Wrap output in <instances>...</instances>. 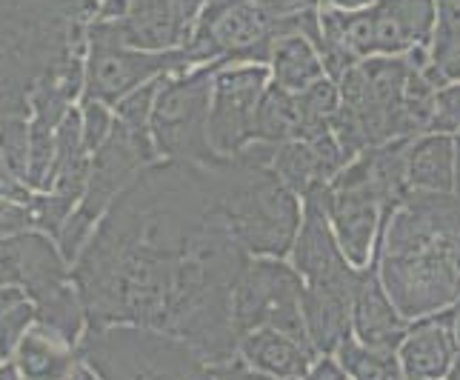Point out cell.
Returning a JSON list of instances; mask_svg holds the SVG:
<instances>
[{
  "label": "cell",
  "instance_id": "obj_1",
  "mask_svg": "<svg viewBox=\"0 0 460 380\" xmlns=\"http://www.w3.org/2000/svg\"><path fill=\"white\" fill-rule=\"evenodd\" d=\"M252 258L220 209L215 166H149L112 203L75 269L89 329L144 326L212 367L237 360L232 297Z\"/></svg>",
  "mask_w": 460,
  "mask_h": 380
},
{
  "label": "cell",
  "instance_id": "obj_2",
  "mask_svg": "<svg viewBox=\"0 0 460 380\" xmlns=\"http://www.w3.org/2000/svg\"><path fill=\"white\" fill-rule=\"evenodd\" d=\"M384 289L406 321L460 304V200L411 192L380 229L375 246Z\"/></svg>",
  "mask_w": 460,
  "mask_h": 380
},
{
  "label": "cell",
  "instance_id": "obj_3",
  "mask_svg": "<svg viewBox=\"0 0 460 380\" xmlns=\"http://www.w3.org/2000/svg\"><path fill=\"white\" fill-rule=\"evenodd\" d=\"M272 157L275 144L255 140L215 166L220 209L249 258L292 255L304 220V200L275 175Z\"/></svg>",
  "mask_w": 460,
  "mask_h": 380
},
{
  "label": "cell",
  "instance_id": "obj_4",
  "mask_svg": "<svg viewBox=\"0 0 460 380\" xmlns=\"http://www.w3.org/2000/svg\"><path fill=\"white\" fill-rule=\"evenodd\" d=\"M77 0H0V120L21 118L26 92L75 52Z\"/></svg>",
  "mask_w": 460,
  "mask_h": 380
},
{
  "label": "cell",
  "instance_id": "obj_5",
  "mask_svg": "<svg viewBox=\"0 0 460 380\" xmlns=\"http://www.w3.org/2000/svg\"><path fill=\"white\" fill-rule=\"evenodd\" d=\"M438 23V0H380L367 12L321 9V46L332 81L369 57H403L429 46Z\"/></svg>",
  "mask_w": 460,
  "mask_h": 380
},
{
  "label": "cell",
  "instance_id": "obj_6",
  "mask_svg": "<svg viewBox=\"0 0 460 380\" xmlns=\"http://www.w3.org/2000/svg\"><path fill=\"white\" fill-rule=\"evenodd\" d=\"M283 35H306L321 46V9H312L295 18H280L261 0H212L192 29V38L183 52L192 66L206 63H266L272 46Z\"/></svg>",
  "mask_w": 460,
  "mask_h": 380
},
{
  "label": "cell",
  "instance_id": "obj_7",
  "mask_svg": "<svg viewBox=\"0 0 460 380\" xmlns=\"http://www.w3.org/2000/svg\"><path fill=\"white\" fill-rule=\"evenodd\" d=\"M81 358L101 380H215L217 375V367L186 340L144 326L89 329Z\"/></svg>",
  "mask_w": 460,
  "mask_h": 380
},
{
  "label": "cell",
  "instance_id": "obj_8",
  "mask_svg": "<svg viewBox=\"0 0 460 380\" xmlns=\"http://www.w3.org/2000/svg\"><path fill=\"white\" fill-rule=\"evenodd\" d=\"M224 63H206L192 72L164 77L161 92L152 109L149 132L157 155L166 161L195 163V166H220V157L209 140V109L215 75Z\"/></svg>",
  "mask_w": 460,
  "mask_h": 380
},
{
  "label": "cell",
  "instance_id": "obj_9",
  "mask_svg": "<svg viewBox=\"0 0 460 380\" xmlns=\"http://www.w3.org/2000/svg\"><path fill=\"white\" fill-rule=\"evenodd\" d=\"M155 157H157V149H155L149 129H132V126H126L123 120L112 123V132H109V137L92 157L89 183H86L81 209H77L58 232L63 258L72 261L77 252H81L101 212L109 203H115L149 166H155Z\"/></svg>",
  "mask_w": 460,
  "mask_h": 380
},
{
  "label": "cell",
  "instance_id": "obj_10",
  "mask_svg": "<svg viewBox=\"0 0 460 380\" xmlns=\"http://www.w3.org/2000/svg\"><path fill=\"white\" fill-rule=\"evenodd\" d=\"M304 292L306 283L295 266L283 263L280 258H252L232 297L237 335L243 338L258 329H278L300 343H309Z\"/></svg>",
  "mask_w": 460,
  "mask_h": 380
},
{
  "label": "cell",
  "instance_id": "obj_11",
  "mask_svg": "<svg viewBox=\"0 0 460 380\" xmlns=\"http://www.w3.org/2000/svg\"><path fill=\"white\" fill-rule=\"evenodd\" d=\"M92 55L86 72V101L118 106L126 94L161 77L186 72L192 60L183 49L178 52H140L123 38L118 21H101L89 31Z\"/></svg>",
  "mask_w": 460,
  "mask_h": 380
},
{
  "label": "cell",
  "instance_id": "obj_12",
  "mask_svg": "<svg viewBox=\"0 0 460 380\" xmlns=\"http://www.w3.org/2000/svg\"><path fill=\"white\" fill-rule=\"evenodd\" d=\"M323 209L335 241L355 269H367L375 255V241L384 229V203L369 178L367 152L358 155L341 175L323 189Z\"/></svg>",
  "mask_w": 460,
  "mask_h": 380
},
{
  "label": "cell",
  "instance_id": "obj_13",
  "mask_svg": "<svg viewBox=\"0 0 460 380\" xmlns=\"http://www.w3.org/2000/svg\"><path fill=\"white\" fill-rule=\"evenodd\" d=\"M272 72L266 63L220 66L212 86L209 140L220 157H234L258 140V106Z\"/></svg>",
  "mask_w": 460,
  "mask_h": 380
},
{
  "label": "cell",
  "instance_id": "obj_14",
  "mask_svg": "<svg viewBox=\"0 0 460 380\" xmlns=\"http://www.w3.org/2000/svg\"><path fill=\"white\" fill-rule=\"evenodd\" d=\"M321 195L323 192L304 200V220H300V232L292 246V266L304 278L309 292L355 300L360 269L349 263L338 246Z\"/></svg>",
  "mask_w": 460,
  "mask_h": 380
},
{
  "label": "cell",
  "instance_id": "obj_15",
  "mask_svg": "<svg viewBox=\"0 0 460 380\" xmlns=\"http://www.w3.org/2000/svg\"><path fill=\"white\" fill-rule=\"evenodd\" d=\"M21 283L35 297L43 326L72 346L84 326V304L66 287V269L49 241L38 234L21 237Z\"/></svg>",
  "mask_w": 460,
  "mask_h": 380
},
{
  "label": "cell",
  "instance_id": "obj_16",
  "mask_svg": "<svg viewBox=\"0 0 460 380\" xmlns=\"http://www.w3.org/2000/svg\"><path fill=\"white\" fill-rule=\"evenodd\" d=\"M352 161L355 157L329 132L314 140H289V144L275 146L272 169L300 200H306L317 192H323V189H329L332 181H335Z\"/></svg>",
  "mask_w": 460,
  "mask_h": 380
},
{
  "label": "cell",
  "instance_id": "obj_17",
  "mask_svg": "<svg viewBox=\"0 0 460 380\" xmlns=\"http://www.w3.org/2000/svg\"><path fill=\"white\" fill-rule=\"evenodd\" d=\"M411 329V321L394 309L392 297L384 289V280L377 272V261L367 269H360L358 289L352 300V331L355 338L369 346V349H384V352H398L401 343L406 340Z\"/></svg>",
  "mask_w": 460,
  "mask_h": 380
},
{
  "label": "cell",
  "instance_id": "obj_18",
  "mask_svg": "<svg viewBox=\"0 0 460 380\" xmlns=\"http://www.w3.org/2000/svg\"><path fill=\"white\" fill-rule=\"evenodd\" d=\"M118 23L126 43L140 52H178L195 29L178 0H126V14Z\"/></svg>",
  "mask_w": 460,
  "mask_h": 380
},
{
  "label": "cell",
  "instance_id": "obj_19",
  "mask_svg": "<svg viewBox=\"0 0 460 380\" xmlns=\"http://www.w3.org/2000/svg\"><path fill=\"white\" fill-rule=\"evenodd\" d=\"M398 358L406 380H447L457 360L452 309L411 323Z\"/></svg>",
  "mask_w": 460,
  "mask_h": 380
},
{
  "label": "cell",
  "instance_id": "obj_20",
  "mask_svg": "<svg viewBox=\"0 0 460 380\" xmlns=\"http://www.w3.org/2000/svg\"><path fill=\"white\" fill-rule=\"evenodd\" d=\"M321 358L309 343H300L278 329H258L241 338L237 360L275 380H300L306 377L314 360Z\"/></svg>",
  "mask_w": 460,
  "mask_h": 380
},
{
  "label": "cell",
  "instance_id": "obj_21",
  "mask_svg": "<svg viewBox=\"0 0 460 380\" xmlns=\"http://www.w3.org/2000/svg\"><path fill=\"white\" fill-rule=\"evenodd\" d=\"M457 137L420 135L411 137L406 152V181L411 192L455 195Z\"/></svg>",
  "mask_w": 460,
  "mask_h": 380
},
{
  "label": "cell",
  "instance_id": "obj_22",
  "mask_svg": "<svg viewBox=\"0 0 460 380\" xmlns=\"http://www.w3.org/2000/svg\"><path fill=\"white\" fill-rule=\"evenodd\" d=\"M269 72H272L275 86L295 94L329 77L321 52H317V46L306 35L278 38L272 46V55H269Z\"/></svg>",
  "mask_w": 460,
  "mask_h": 380
},
{
  "label": "cell",
  "instance_id": "obj_23",
  "mask_svg": "<svg viewBox=\"0 0 460 380\" xmlns=\"http://www.w3.org/2000/svg\"><path fill=\"white\" fill-rule=\"evenodd\" d=\"M258 140L263 144H289L304 140V112H300L297 94L269 84L258 106Z\"/></svg>",
  "mask_w": 460,
  "mask_h": 380
},
{
  "label": "cell",
  "instance_id": "obj_24",
  "mask_svg": "<svg viewBox=\"0 0 460 380\" xmlns=\"http://www.w3.org/2000/svg\"><path fill=\"white\" fill-rule=\"evenodd\" d=\"M335 360L352 380H406L398 352L369 349L355 335L341 343Z\"/></svg>",
  "mask_w": 460,
  "mask_h": 380
},
{
  "label": "cell",
  "instance_id": "obj_25",
  "mask_svg": "<svg viewBox=\"0 0 460 380\" xmlns=\"http://www.w3.org/2000/svg\"><path fill=\"white\" fill-rule=\"evenodd\" d=\"M429 60L443 84H460V9H438Z\"/></svg>",
  "mask_w": 460,
  "mask_h": 380
},
{
  "label": "cell",
  "instance_id": "obj_26",
  "mask_svg": "<svg viewBox=\"0 0 460 380\" xmlns=\"http://www.w3.org/2000/svg\"><path fill=\"white\" fill-rule=\"evenodd\" d=\"M297 103L304 112V140L323 137L332 132V120L341 109V89L332 77H323L309 89L297 92Z\"/></svg>",
  "mask_w": 460,
  "mask_h": 380
},
{
  "label": "cell",
  "instance_id": "obj_27",
  "mask_svg": "<svg viewBox=\"0 0 460 380\" xmlns=\"http://www.w3.org/2000/svg\"><path fill=\"white\" fill-rule=\"evenodd\" d=\"M460 132V84H447L438 89L435 112L426 135H457Z\"/></svg>",
  "mask_w": 460,
  "mask_h": 380
},
{
  "label": "cell",
  "instance_id": "obj_28",
  "mask_svg": "<svg viewBox=\"0 0 460 380\" xmlns=\"http://www.w3.org/2000/svg\"><path fill=\"white\" fill-rule=\"evenodd\" d=\"M0 161L14 175L26 169V129L21 118H9L0 126Z\"/></svg>",
  "mask_w": 460,
  "mask_h": 380
},
{
  "label": "cell",
  "instance_id": "obj_29",
  "mask_svg": "<svg viewBox=\"0 0 460 380\" xmlns=\"http://www.w3.org/2000/svg\"><path fill=\"white\" fill-rule=\"evenodd\" d=\"M38 309L35 306H29L26 300L21 306H14L9 312L0 314V358H9L14 346L21 343V335H23V329L26 323L35 318Z\"/></svg>",
  "mask_w": 460,
  "mask_h": 380
},
{
  "label": "cell",
  "instance_id": "obj_30",
  "mask_svg": "<svg viewBox=\"0 0 460 380\" xmlns=\"http://www.w3.org/2000/svg\"><path fill=\"white\" fill-rule=\"evenodd\" d=\"M112 132V118H109L106 106L98 101H86L84 109V144L89 152H98L101 144Z\"/></svg>",
  "mask_w": 460,
  "mask_h": 380
},
{
  "label": "cell",
  "instance_id": "obj_31",
  "mask_svg": "<svg viewBox=\"0 0 460 380\" xmlns=\"http://www.w3.org/2000/svg\"><path fill=\"white\" fill-rule=\"evenodd\" d=\"M272 12H278L280 18H295V14H304L312 9H321V0H261Z\"/></svg>",
  "mask_w": 460,
  "mask_h": 380
},
{
  "label": "cell",
  "instance_id": "obj_32",
  "mask_svg": "<svg viewBox=\"0 0 460 380\" xmlns=\"http://www.w3.org/2000/svg\"><path fill=\"white\" fill-rule=\"evenodd\" d=\"M304 380H349V375L341 369V363L335 358H317Z\"/></svg>",
  "mask_w": 460,
  "mask_h": 380
},
{
  "label": "cell",
  "instance_id": "obj_33",
  "mask_svg": "<svg viewBox=\"0 0 460 380\" xmlns=\"http://www.w3.org/2000/svg\"><path fill=\"white\" fill-rule=\"evenodd\" d=\"M215 380H275V377H266L255 369H249L243 360H232L226 367H217Z\"/></svg>",
  "mask_w": 460,
  "mask_h": 380
},
{
  "label": "cell",
  "instance_id": "obj_34",
  "mask_svg": "<svg viewBox=\"0 0 460 380\" xmlns=\"http://www.w3.org/2000/svg\"><path fill=\"white\" fill-rule=\"evenodd\" d=\"M380 0H321V9H332V12H367L372 6H377Z\"/></svg>",
  "mask_w": 460,
  "mask_h": 380
},
{
  "label": "cell",
  "instance_id": "obj_35",
  "mask_svg": "<svg viewBox=\"0 0 460 380\" xmlns=\"http://www.w3.org/2000/svg\"><path fill=\"white\" fill-rule=\"evenodd\" d=\"M181 4V9L186 12V18L189 21H198V14L212 4V0H178Z\"/></svg>",
  "mask_w": 460,
  "mask_h": 380
},
{
  "label": "cell",
  "instance_id": "obj_36",
  "mask_svg": "<svg viewBox=\"0 0 460 380\" xmlns=\"http://www.w3.org/2000/svg\"><path fill=\"white\" fill-rule=\"evenodd\" d=\"M455 198L460 200V137H457V169H455Z\"/></svg>",
  "mask_w": 460,
  "mask_h": 380
},
{
  "label": "cell",
  "instance_id": "obj_37",
  "mask_svg": "<svg viewBox=\"0 0 460 380\" xmlns=\"http://www.w3.org/2000/svg\"><path fill=\"white\" fill-rule=\"evenodd\" d=\"M75 372H60V375H43V377H26V380H72Z\"/></svg>",
  "mask_w": 460,
  "mask_h": 380
},
{
  "label": "cell",
  "instance_id": "obj_38",
  "mask_svg": "<svg viewBox=\"0 0 460 380\" xmlns=\"http://www.w3.org/2000/svg\"><path fill=\"white\" fill-rule=\"evenodd\" d=\"M0 380H18V369L9 367V363H6V367L0 369Z\"/></svg>",
  "mask_w": 460,
  "mask_h": 380
},
{
  "label": "cell",
  "instance_id": "obj_39",
  "mask_svg": "<svg viewBox=\"0 0 460 380\" xmlns=\"http://www.w3.org/2000/svg\"><path fill=\"white\" fill-rule=\"evenodd\" d=\"M438 9H460V0H438Z\"/></svg>",
  "mask_w": 460,
  "mask_h": 380
},
{
  "label": "cell",
  "instance_id": "obj_40",
  "mask_svg": "<svg viewBox=\"0 0 460 380\" xmlns=\"http://www.w3.org/2000/svg\"><path fill=\"white\" fill-rule=\"evenodd\" d=\"M75 380H92V375L86 369H75Z\"/></svg>",
  "mask_w": 460,
  "mask_h": 380
},
{
  "label": "cell",
  "instance_id": "obj_41",
  "mask_svg": "<svg viewBox=\"0 0 460 380\" xmlns=\"http://www.w3.org/2000/svg\"><path fill=\"white\" fill-rule=\"evenodd\" d=\"M86 4H89V0H86Z\"/></svg>",
  "mask_w": 460,
  "mask_h": 380
}]
</instances>
